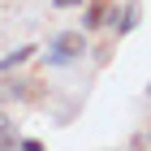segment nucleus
I'll return each mask as SVG.
<instances>
[{
    "label": "nucleus",
    "mask_w": 151,
    "mask_h": 151,
    "mask_svg": "<svg viewBox=\"0 0 151 151\" xmlns=\"http://www.w3.org/2000/svg\"><path fill=\"white\" fill-rule=\"evenodd\" d=\"M138 22H142V4H138V0H125V4H121V13H112V22H108V26H112L116 39H125Z\"/></svg>",
    "instance_id": "nucleus-3"
},
{
    "label": "nucleus",
    "mask_w": 151,
    "mask_h": 151,
    "mask_svg": "<svg viewBox=\"0 0 151 151\" xmlns=\"http://www.w3.org/2000/svg\"><path fill=\"white\" fill-rule=\"evenodd\" d=\"M17 147H26V151H43V142H39V138H17Z\"/></svg>",
    "instance_id": "nucleus-8"
},
{
    "label": "nucleus",
    "mask_w": 151,
    "mask_h": 151,
    "mask_svg": "<svg viewBox=\"0 0 151 151\" xmlns=\"http://www.w3.org/2000/svg\"><path fill=\"white\" fill-rule=\"evenodd\" d=\"M0 147H17V125H9V116L0 121Z\"/></svg>",
    "instance_id": "nucleus-6"
},
{
    "label": "nucleus",
    "mask_w": 151,
    "mask_h": 151,
    "mask_svg": "<svg viewBox=\"0 0 151 151\" xmlns=\"http://www.w3.org/2000/svg\"><path fill=\"white\" fill-rule=\"evenodd\" d=\"M82 4H86V0H52V9H60V13L65 9H82Z\"/></svg>",
    "instance_id": "nucleus-7"
},
{
    "label": "nucleus",
    "mask_w": 151,
    "mask_h": 151,
    "mask_svg": "<svg viewBox=\"0 0 151 151\" xmlns=\"http://www.w3.org/2000/svg\"><path fill=\"white\" fill-rule=\"evenodd\" d=\"M30 86L35 82H26V78H4L0 82V99H39Z\"/></svg>",
    "instance_id": "nucleus-4"
},
{
    "label": "nucleus",
    "mask_w": 151,
    "mask_h": 151,
    "mask_svg": "<svg viewBox=\"0 0 151 151\" xmlns=\"http://www.w3.org/2000/svg\"><path fill=\"white\" fill-rule=\"evenodd\" d=\"M0 121H4V108H0Z\"/></svg>",
    "instance_id": "nucleus-9"
},
{
    "label": "nucleus",
    "mask_w": 151,
    "mask_h": 151,
    "mask_svg": "<svg viewBox=\"0 0 151 151\" xmlns=\"http://www.w3.org/2000/svg\"><path fill=\"white\" fill-rule=\"evenodd\" d=\"M147 99H151V86H147Z\"/></svg>",
    "instance_id": "nucleus-10"
},
{
    "label": "nucleus",
    "mask_w": 151,
    "mask_h": 151,
    "mask_svg": "<svg viewBox=\"0 0 151 151\" xmlns=\"http://www.w3.org/2000/svg\"><path fill=\"white\" fill-rule=\"evenodd\" d=\"M82 52H86V30H60V35H52V43H47V65L65 69V65L82 60Z\"/></svg>",
    "instance_id": "nucleus-1"
},
{
    "label": "nucleus",
    "mask_w": 151,
    "mask_h": 151,
    "mask_svg": "<svg viewBox=\"0 0 151 151\" xmlns=\"http://www.w3.org/2000/svg\"><path fill=\"white\" fill-rule=\"evenodd\" d=\"M116 13V0H86L82 4V30H104Z\"/></svg>",
    "instance_id": "nucleus-2"
},
{
    "label": "nucleus",
    "mask_w": 151,
    "mask_h": 151,
    "mask_svg": "<svg viewBox=\"0 0 151 151\" xmlns=\"http://www.w3.org/2000/svg\"><path fill=\"white\" fill-rule=\"evenodd\" d=\"M35 52H39L35 43H26V47H13L9 56H0V73H13V69H17V65H26V60L35 56Z\"/></svg>",
    "instance_id": "nucleus-5"
}]
</instances>
